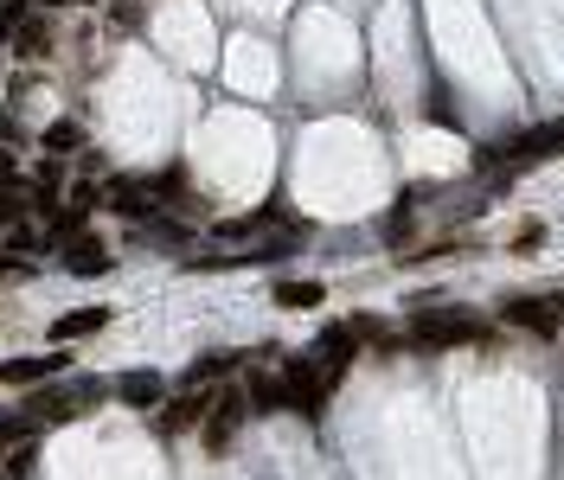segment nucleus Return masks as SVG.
Segmentation results:
<instances>
[{"instance_id":"obj_1","label":"nucleus","mask_w":564,"mask_h":480,"mask_svg":"<svg viewBox=\"0 0 564 480\" xmlns=\"http://www.w3.org/2000/svg\"><path fill=\"white\" fill-rule=\"evenodd\" d=\"M411 346L417 353H450V346H494V327L468 308H443V295H417L411 314Z\"/></svg>"},{"instance_id":"obj_2","label":"nucleus","mask_w":564,"mask_h":480,"mask_svg":"<svg viewBox=\"0 0 564 480\" xmlns=\"http://www.w3.org/2000/svg\"><path fill=\"white\" fill-rule=\"evenodd\" d=\"M103 378H71V384H58V391H38L33 398V423H71V416H90V410L103 404Z\"/></svg>"},{"instance_id":"obj_3","label":"nucleus","mask_w":564,"mask_h":480,"mask_svg":"<svg viewBox=\"0 0 564 480\" xmlns=\"http://www.w3.org/2000/svg\"><path fill=\"white\" fill-rule=\"evenodd\" d=\"M494 154H500V167H532V160H559V154H564V115L520 129L513 142H500Z\"/></svg>"},{"instance_id":"obj_4","label":"nucleus","mask_w":564,"mask_h":480,"mask_svg":"<svg viewBox=\"0 0 564 480\" xmlns=\"http://www.w3.org/2000/svg\"><path fill=\"white\" fill-rule=\"evenodd\" d=\"M283 384H289V410H301L308 423H321V410H328V371L314 366V359H283Z\"/></svg>"},{"instance_id":"obj_5","label":"nucleus","mask_w":564,"mask_h":480,"mask_svg":"<svg viewBox=\"0 0 564 480\" xmlns=\"http://www.w3.org/2000/svg\"><path fill=\"white\" fill-rule=\"evenodd\" d=\"M244 416H251V398H244V384H225V391L212 398V416H206V448H212V455H225Z\"/></svg>"},{"instance_id":"obj_6","label":"nucleus","mask_w":564,"mask_h":480,"mask_svg":"<svg viewBox=\"0 0 564 480\" xmlns=\"http://www.w3.org/2000/svg\"><path fill=\"white\" fill-rule=\"evenodd\" d=\"M360 359V333L346 327V321H334V327H321V339H314V366L328 371V384H340V371Z\"/></svg>"},{"instance_id":"obj_7","label":"nucleus","mask_w":564,"mask_h":480,"mask_svg":"<svg viewBox=\"0 0 564 480\" xmlns=\"http://www.w3.org/2000/svg\"><path fill=\"white\" fill-rule=\"evenodd\" d=\"M500 321L520 327V333H559V301L552 295H507Z\"/></svg>"},{"instance_id":"obj_8","label":"nucleus","mask_w":564,"mask_h":480,"mask_svg":"<svg viewBox=\"0 0 564 480\" xmlns=\"http://www.w3.org/2000/svg\"><path fill=\"white\" fill-rule=\"evenodd\" d=\"M206 416H212V398L206 391H180L167 410H154V429L161 436H187L192 423H206Z\"/></svg>"},{"instance_id":"obj_9","label":"nucleus","mask_w":564,"mask_h":480,"mask_svg":"<svg viewBox=\"0 0 564 480\" xmlns=\"http://www.w3.org/2000/svg\"><path fill=\"white\" fill-rule=\"evenodd\" d=\"M71 366V353H33V359H7L0 366V384H45Z\"/></svg>"},{"instance_id":"obj_10","label":"nucleus","mask_w":564,"mask_h":480,"mask_svg":"<svg viewBox=\"0 0 564 480\" xmlns=\"http://www.w3.org/2000/svg\"><path fill=\"white\" fill-rule=\"evenodd\" d=\"M244 398H251V416H276V410H289V384H283V371H251Z\"/></svg>"},{"instance_id":"obj_11","label":"nucleus","mask_w":564,"mask_h":480,"mask_svg":"<svg viewBox=\"0 0 564 480\" xmlns=\"http://www.w3.org/2000/svg\"><path fill=\"white\" fill-rule=\"evenodd\" d=\"M161 391H167L161 371H122V378H115V398H122L129 410H154L161 404Z\"/></svg>"},{"instance_id":"obj_12","label":"nucleus","mask_w":564,"mask_h":480,"mask_svg":"<svg viewBox=\"0 0 564 480\" xmlns=\"http://www.w3.org/2000/svg\"><path fill=\"white\" fill-rule=\"evenodd\" d=\"M103 327H110V308H71V314L52 321V339L65 346V339H84V333H103Z\"/></svg>"},{"instance_id":"obj_13","label":"nucleus","mask_w":564,"mask_h":480,"mask_svg":"<svg viewBox=\"0 0 564 480\" xmlns=\"http://www.w3.org/2000/svg\"><path fill=\"white\" fill-rule=\"evenodd\" d=\"M65 263H71L77 276H110V250H103L97 237H71V244H65Z\"/></svg>"},{"instance_id":"obj_14","label":"nucleus","mask_w":564,"mask_h":480,"mask_svg":"<svg viewBox=\"0 0 564 480\" xmlns=\"http://www.w3.org/2000/svg\"><path fill=\"white\" fill-rule=\"evenodd\" d=\"M276 308H296V314H308V308H321V301H328V289H321V282H276Z\"/></svg>"},{"instance_id":"obj_15","label":"nucleus","mask_w":564,"mask_h":480,"mask_svg":"<svg viewBox=\"0 0 564 480\" xmlns=\"http://www.w3.org/2000/svg\"><path fill=\"white\" fill-rule=\"evenodd\" d=\"M13 52H20V58H45V52H52L45 26H38V20H20V33H13Z\"/></svg>"},{"instance_id":"obj_16","label":"nucleus","mask_w":564,"mask_h":480,"mask_svg":"<svg viewBox=\"0 0 564 480\" xmlns=\"http://www.w3.org/2000/svg\"><path fill=\"white\" fill-rule=\"evenodd\" d=\"M45 148H52V154H77V148H84V129H77L71 115H65V122H52V129H45Z\"/></svg>"},{"instance_id":"obj_17","label":"nucleus","mask_w":564,"mask_h":480,"mask_svg":"<svg viewBox=\"0 0 564 480\" xmlns=\"http://www.w3.org/2000/svg\"><path fill=\"white\" fill-rule=\"evenodd\" d=\"M33 461H38L33 443H13V448H7V461H0V475H7V480H26V475H33Z\"/></svg>"},{"instance_id":"obj_18","label":"nucleus","mask_w":564,"mask_h":480,"mask_svg":"<svg viewBox=\"0 0 564 480\" xmlns=\"http://www.w3.org/2000/svg\"><path fill=\"white\" fill-rule=\"evenodd\" d=\"M237 366H244L237 353H212V359H199V366H192V378H206V384H212V378H237Z\"/></svg>"},{"instance_id":"obj_19","label":"nucleus","mask_w":564,"mask_h":480,"mask_svg":"<svg viewBox=\"0 0 564 480\" xmlns=\"http://www.w3.org/2000/svg\"><path fill=\"white\" fill-rule=\"evenodd\" d=\"M539 244H545V224L527 219L520 231H513V244H507V250H513V257H539Z\"/></svg>"},{"instance_id":"obj_20","label":"nucleus","mask_w":564,"mask_h":480,"mask_svg":"<svg viewBox=\"0 0 564 480\" xmlns=\"http://www.w3.org/2000/svg\"><path fill=\"white\" fill-rule=\"evenodd\" d=\"M65 199H71V224L84 219V212H90V205H103V192H97V186H84V180H77L71 192H65Z\"/></svg>"},{"instance_id":"obj_21","label":"nucleus","mask_w":564,"mask_h":480,"mask_svg":"<svg viewBox=\"0 0 564 480\" xmlns=\"http://www.w3.org/2000/svg\"><path fill=\"white\" fill-rule=\"evenodd\" d=\"M148 231H154V237H161V244H180V250H187V244H192V231H187V224H174V219H154Z\"/></svg>"},{"instance_id":"obj_22","label":"nucleus","mask_w":564,"mask_h":480,"mask_svg":"<svg viewBox=\"0 0 564 480\" xmlns=\"http://www.w3.org/2000/svg\"><path fill=\"white\" fill-rule=\"evenodd\" d=\"M20 436L33 443V423H26V416H7V423H0V455H7V448L20 443Z\"/></svg>"},{"instance_id":"obj_23","label":"nucleus","mask_w":564,"mask_h":480,"mask_svg":"<svg viewBox=\"0 0 564 480\" xmlns=\"http://www.w3.org/2000/svg\"><path fill=\"white\" fill-rule=\"evenodd\" d=\"M26 212V192H13V186H0V224H13Z\"/></svg>"},{"instance_id":"obj_24","label":"nucleus","mask_w":564,"mask_h":480,"mask_svg":"<svg viewBox=\"0 0 564 480\" xmlns=\"http://www.w3.org/2000/svg\"><path fill=\"white\" fill-rule=\"evenodd\" d=\"M7 250H20V257H33V250H38V231H26V224H20V231L7 237Z\"/></svg>"},{"instance_id":"obj_25","label":"nucleus","mask_w":564,"mask_h":480,"mask_svg":"<svg viewBox=\"0 0 564 480\" xmlns=\"http://www.w3.org/2000/svg\"><path fill=\"white\" fill-rule=\"evenodd\" d=\"M430 115H436V122H455V103L443 97V90H430Z\"/></svg>"},{"instance_id":"obj_26","label":"nucleus","mask_w":564,"mask_h":480,"mask_svg":"<svg viewBox=\"0 0 564 480\" xmlns=\"http://www.w3.org/2000/svg\"><path fill=\"white\" fill-rule=\"evenodd\" d=\"M13 174H20V160H13V154L0 148V186H13Z\"/></svg>"},{"instance_id":"obj_27","label":"nucleus","mask_w":564,"mask_h":480,"mask_svg":"<svg viewBox=\"0 0 564 480\" xmlns=\"http://www.w3.org/2000/svg\"><path fill=\"white\" fill-rule=\"evenodd\" d=\"M552 301H559V314H564V295H552Z\"/></svg>"},{"instance_id":"obj_28","label":"nucleus","mask_w":564,"mask_h":480,"mask_svg":"<svg viewBox=\"0 0 564 480\" xmlns=\"http://www.w3.org/2000/svg\"><path fill=\"white\" fill-rule=\"evenodd\" d=\"M77 7H97V0H77Z\"/></svg>"},{"instance_id":"obj_29","label":"nucleus","mask_w":564,"mask_h":480,"mask_svg":"<svg viewBox=\"0 0 564 480\" xmlns=\"http://www.w3.org/2000/svg\"><path fill=\"white\" fill-rule=\"evenodd\" d=\"M45 7H58V0H45Z\"/></svg>"},{"instance_id":"obj_30","label":"nucleus","mask_w":564,"mask_h":480,"mask_svg":"<svg viewBox=\"0 0 564 480\" xmlns=\"http://www.w3.org/2000/svg\"><path fill=\"white\" fill-rule=\"evenodd\" d=\"M0 480H7V475H0Z\"/></svg>"}]
</instances>
